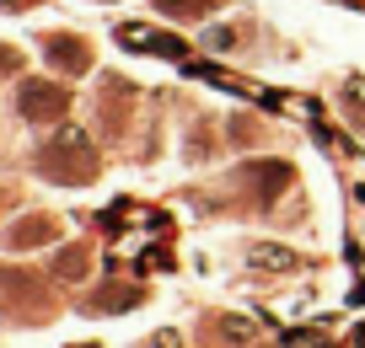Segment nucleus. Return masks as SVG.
I'll return each instance as SVG.
<instances>
[{
  "label": "nucleus",
  "mask_w": 365,
  "mask_h": 348,
  "mask_svg": "<svg viewBox=\"0 0 365 348\" xmlns=\"http://www.w3.org/2000/svg\"><path fill=\"white\" fill-rule=\"evenodd\" d=\"M38 167H43L54 182H86L91 150H86V139H81L76 129H59V135L48 139L43 150H38Z\"/></svg>",
  "instance_id": "1"
},
{
  "label": "nucleus",
  "mask_w": 365,
  "mask_h": 348,
  "mask_svg": "<svg viewBox=\"0 0 365 348\" xmlns=\"http://www.w3.org/2000/svg\"><path fill=\"white\" fill-rule=\"evenodd\" d=\"M65 107H70V91H59L54 80H27V91H22L27 118H59Z\"/></svg>",
  "instance_id": "2"
},
{
  "label": "nucleus",
  "mask_w": 365,
  "mask_h": 348,
  "mask_svg": "<svg viewBox=\"0 0 365 348\" xmlns=\"http://www.w3.org/2000/svg\"><path fill=\"white\" fill-rule=\"evenodd\" d=\"M113 33H118V43H135L140 54H167V59H178V54H182V43H178V38H161V33H150L145 22H118Z\"/></svg>",
  "instance_id": "3"
},
{
  "label": "nucleus",
  "mask_w": 365,
  "mask_h": 348,
  "mask_svg": "<svg viewBox=\"0 0 365 348\" xmlns=\"http://www.w3.org/2000/svg\"><path fill=\"white\" fill-rule=\"evenodd\" d=\"M252 268L285 273V268H296V252H285V247H252Z\"/></svg>",
  "instance_id": "4"
},
{
  "label": "nucleus",
  "mask_w": 365,
  "mask_h": 348,
  "mask_svg": "<svg viewBox=\"0 0 365 348\" xmlns=\"http://www.w3.org/2000/svg\"><path fill=\"white\" fill-rule=\"evenodd\" d=\"M48 54H54L59 65H81V70H86V43H70V38H59Z\"/></svg>",
  "instance_id": "5"
},
{
  "label": "nucleus",
  "mask_w": 365,
  "mask_h": 348,
  "mask_svg": "<svg viewBox=\"0 0 365 348\" xmlns=\"http://www.w3.org/2000/svg\"><path fill=\"white\" fill-rule=\"evenodd\" d=\"M215 0H161V11H172V16H199V11H210Z\"/></svg>",
  "instance_id": "6"
},
{
  "label": "nucleus",
  "mask_w": 365,
  "mask_h": 348,
  "mask_svg": "<svg viewBox=\"0 0 365 348\" xmlns=\"http://www.w3.org/2000/svg\"><path fill=\"white\" fill-rule=\"evenodd\" d=\"M231 43H237L231 27H205V48H231Z\"/></svg>",
  "instance_id": "7"
}]
</instances>
